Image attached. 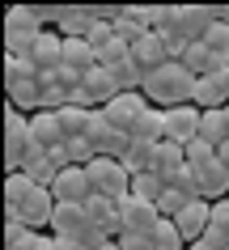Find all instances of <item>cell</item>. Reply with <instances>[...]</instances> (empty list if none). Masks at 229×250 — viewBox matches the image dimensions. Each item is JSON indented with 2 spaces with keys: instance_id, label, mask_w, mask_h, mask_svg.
Masks as SVG:
<instances>
[{
  "instance_id": "obj_34",
  "label": "cell",
  "mask_w": 229,
  "mask_h": 250,
  "mask_svg": "<svg viewBox=\"0 0 229 250\" xmlns=\"http://www.w3.org/2000/svg\"><path fill=\"white\" fill-rule=\"evenodd\" d=\"M119 250H153V246H148V237H136V233H123V237H119Z\"/></svg>"
},
{
  "instance_id": "obj_26",
  "label": "cell",
  "mask_w": 229,
  "mask_h": 250,
  "mask_svg": "<svg viewBox=\"0 0 229 250\" xmlns=\"http://www.w3.org/2000/svg\"><path fill=\"white\" fill-rule=\"evenodd\" d=\"M153 153H157V145H136L132 140V148L123 153V170L132 174V178H140V174H153Z\"/></svg>"
},
{
  "instance_id": "obj_38",
  "label": "cell",
  "mask_w": 229,
  "mask_h": 250,
  "mask_svg": "<svg viewBox=\"0 0 229 250\" xmlns=\"http://www.w3.org/2000/svg\"><path fill=\"white\" fill-rule=\"evenodd\" d=\"M187 250H216V246H208V242H195V246H187Z\"/></svg>"
},
{
  "instance_id": "obj_36",
  "label": "cell",
  "mask_w": 229,
  "mask_h": 250,
  "mask_svg": "<svg viewBox=\"0 0 229 250\" xmlns=\"http://www.w3.org/2000/svg\"><path fill=\"white\" fill-rule=\"evenodd\" d=\"M216 157H221V161H225V166H229V140H225V145H221V148H216Z\"/></svg>"
},
{
  "instance_id": "obj_35",
  "label": "cell",
  "mask_w": 229,
  "mask_h": 250,
  "mask_svg": "<svg viewBox=\"0 0 229 250\" xmlns=\"http://www.w3.org/2000/svg\"><path fill=\"white\" fill-rule=\"evenodd\" d=\"M34 250H60V242H55V237H39V246Z\"/></svg>"
},
{
  "instance_id": "obj_41",
  "label": "cell",
  "mask_w": 229,
  "mask_h": 250,
  "mask_svg": "<svg viewBox=\"0 0 229 250\" xmlns=\"http://www.w3.org/2000/svg\"><path fill=\"white\" fill-rule=\"evenodd\" d=\"M225 81H229V68H225Z\"/></svg>"
},
{
  "instance_id": "obj_28",
  "label": "cell",
  "mask_w": 229,
  "mask_h": 250,
  "mask_svg": "<svg viewBox=\"0 0 229 250\" xmlns=\"http://www.w3.org/2000/svg\"><path fill=\"white\" fill-rule=\"evenodd\" d=\"M200 140H208L212 148H221L229 140V132H225V110H204V119H200Z\"/></svg>"
},
{
  "instance_id": "obj_4",
  "label": "cell",
  "mask_w": 229,
  "mask_h": 250,
  "mask_svg": "<svg viewBox=\"0 0 229 250\" xmlns=\"http://www.w3.org/2000/svg\"><path fill=\"white\" fill-rule=\"evenodd\" d=\"M4 212H9V221H21V225H30V229L39 233V229H51L55 195H51V187H30L26 195L17 199L13 208H4Z\"/></svg>"
},
{
  "instance_id": "obj_23",
  "label": "cell",
  "mask_w": 229,
  "mask_h": 250,
  "mask_svg": "<svg viewBox=\"0 0 229 250\" xmlns=\"http://www.w3.org/2000/svg\"><path fill=\"white\" fill-rule=\"evenodd\" d=\"M162 136H166V115H162V106H145V110H140V119L132 123V140H136V145H162Z\"/></svg>"
},
{
  "instance_id": "obj_12",
  "label": "cell",
  "mask_w": 229,
  "mask_h": 250,
  "mask_svg": "<svg viewBox=\"0 0 229 250\" xmlns=\"http://www.w3.org/2000/svg\"><path fill=\"white\" fill-rule=\"evenodd\" d=\"M89 145L98 148V157H123V153L132 148V136H127V132H119V127H110V123H106V115L98 110L94 127H89Z\"/></svg>"
},
{
  "instance_id": "obj_31",
  "label": "cell",
  "mask_w": 229,
  "mask_h": 250,
  "mask_svg": "<svg viewBox=\"0 0 229 250\" xmlns=\"http://www.w3.org/2000/svg\"><path fill=\"white\" fill-rule=\"evenodd\" d=\"M187 204H195V195H187V191H178V187H166V195H162V204H157V212L174 221V216H178L183 208H187Z\"/></svg>"
},
{
  "instance_id": "obj_11",
  "label": "cell",
  "mask_w": 229,
  "mask_h": 250,
  "mask_svg": "<svg viewBox=\"0 0 229 250\" xmlns=\"http://www.w3.org/2000/svg\"><path fill=\"white\" fill-rule=\"evenodd\" d=\"M145 106H153L145 93H119V98H110V102L102 106V115H106L110 127H119V132L132 136V123L140 119V110H145Z\"/></svg>"
},
{
  "instance_id": "obj_21",
  "label": "cell",
  "mask_w": 229,
  "mask_h": 250,
  "mask_svg": "<svg viewBox=\"0 0 229 250\" xmlns=\"http://www.w3.org/2000/svg\"><path fill=\"white\" fill-rule=\"evenodd\" d=\"M85 225H89V212H85V204H55L51 237H60V242H72V237L81 233Z\"/></svg>"
},
{
  "instance_id": "obj_19",
  "label": "cell",
  "mask_w": 229,
  "mask_h": 250,
  "mask_svg": "<svg viewBox=\"0 0 229 250\" xmlns=\"http://www.w3.org/2000/svg\"><path fill=\"white\" fill-rule=\"evenodd\" d=\"M85 212H89V221H94L98 229L110 237V242H119V237H123V216H119V204H115V199H106V195H89Z\"/></svg>"
},
{
  "instance_id": "obj_37",
  "label": "cell",
  "mask_w": 229,
  "mask_h": 250,
  "mask_svg": "<svg viewBox=\"0 0 229 250\" xmlns=\"http://www.w3.org/2000/svg\"><path fill=\"white\" fill-rule=\"evenodd\" d=\"M60 242V237H55ZM60 250H85V246H77V242H60Z\"/></svg>"
},
{
  "instance_id": "obj_39",
  "label": "cell",
  "mask_w": 229,
  "mask_h": 250,
  "mask_svg": "<svg viewBox=\"0 0 229 250\" xmlns=\"http://www.w3.org/2000/svg\"><path fill=\"white\" fill-rule=\"evenodd\" d=\"M102 250H119V242H106V246H102Z\"/></svg>"
},
{
  "instance_id": "obj_13",
  "label": "cell",
  "mask_w": 229,
  "mask_h": 250,
  "mask_svg": "<svg viewBox=\"0 0 229 250\" xmlns=\"http://www.w3.org/2000/svg\"><path fill=\"white\" fill-rule=\"evenodd\" d=\"M174 225H178V233H183V242H187V246L204 242L208 225H212V204H208V199H195V204H187V208L174 216Z\"/></svg>"
},
{
  "instance_id": "obj_25",
  "label": "cell",
  "mask_w": 229,
  "mask_h": 250,
  "mask_svg": "<svg viewBox=\"0 0 229 250\" xmlns=\"http://www.w3.org/2000/svg\"><path fill=\"white\" fill-rule=\"evenodd\" d=\"M204 242H208V246H216V250H229V199L212 204V225H208Z\"/></svg>"
},
{
  "instance_id": "obj_32",
  "label": "cell",
  "mask_w": 229,
  "mask_h": 250,
  "mask_svg": "<svg viewBox=\"0 0 229 250\" xmlns=\"http://www.w3.org/2000/svg\"><path fill=\"white\" fill-rule=\"evenodd\" d=\"M212 157H216V148L208 145V140H191L187 145V170H204Z\"/></svg>"
},
{
  "instance_id": "obj_17",
  "label": "cell",
  "mask_w": 229,
  "mask_h": 250,
  "mask_svg": "<svg viewBox=\"0 0 229 250\" xmlns=\"http://www.w3.org/2000/svg\"><path fill=\"white\" fill-rule=\"evenodd\" d=\"M132 60H136V68L148 77V72H157V68L170 64V47H166V39L157 34V30H148L145 39L132 47Z\"/></svg>"
},
{
  "instance_id": "obj_20",
  "label": "cell",
  "mask_w": 229,
  "mask_h": 250,
  "mask_svg": "<svg viewBox=\"0 0 229 250\" xmlns=\"http://www.w3.org/2000/svg\"><path fill=\"white\" fill-rule=\"evenodd\" d=\"M191 102L200 106V110H225L229 106V81L225 72H208V77L195 81V98Z\"/></svg>"
},
{
  "instance_id": "obj_7",
  "label": "cell",
  "mask_w": 229,
  "mask_h": 250,
  "mask_svg": "<svg viewBox=\"0 0 229 250\" xmlns=\"http://www.w3.org/2000/svg\"><path fill=\"white\" fill-rule=\"evenodd\" d=\"M162 115H166V136H162V140L183 145V148H187L191 140H200V119H204V110H200L195 102L170 106V110H162Z\"/></svg>"
},
{
  "instance_id": "obj_15",
  "label": "cell",
  "mask_w": 229,
  "mask_h": 250,
  "mask_svg": "<svg viewBox=\"0 0 229 250\" xmlns=\"http://www.w3.org/2000/svg\"><path fill=\"white\" fill-rule=\"evenodd\" d=\"M30 140L39 148H47V153H55V148L68 145L64 136V123H60V115L55 110H39V115H30Z\"/></svg>"
},
{
  "instance_id": "obj_24",
  "label": "cell",
  "mask_w": 229,
  "mask_h": 250,
  "mask_svg": "<svg viewBox=\"0 0 229 250\" xmlns=\"http://www.w3.org/2000/svg\"><path fill=\"white\" fill-rule=\"evenodd\" d=\"M178 170H187V148L162 140L157 153H153V174H157V178H170V174H178Z\"/></svg>"
},
{
  "instance_id": "obj_5",
  "label": "cell",
  "mask_w": 229,
  "mask_h": 250,
  "mask_svg": "<svg viewBox=\"0 0 229 250\" xmlns=\"http://www.w3.org/2000/svg\"><path fill=\"white\" fill-rule=\"evenodd\" d=\"M21 60H30V68H34L39 81H51L55 72L64 68V39H60L55 30H42L39 39H34V47H30Z\"/></svg>"
},
{
  "instance_id": "obj_16",
  "label": "cell",
  "mask_w": 229,
  "mask_h": 250,
  "mask_svg": "<svg viewBox=\"0 0 229 250\" xmlns=\"http://www.w3.org/2000/svg\"><path fill=\"white\" fill-rule=\"evenodd\" d=\"M94 4H60V21H55V34L60 39H89L94 30Z\"/></svg>"
},
{
  "instance_id": "obj_6",
  "label": "cell",
  "mask_w": 229,
  "mask_h": 250,
  "mask_svg": "<svg viewBox=\"0 0 229 250\" xmlns=\"http://www.w3.org/2000/svg\"><path fill=\"white\" fill-rule=\"evenodd\" d=\"M30 145H34V140H30V119L9 106V110H4V166H9V174L21 170Z\"/></svg>"
},
{
  "instance_id": "obj_29",
  "label": "cell",
  "mask_w": 229,
  "mask_h": 250,
  "mask_svg": "<svg viewBox=\"0 0 229 250\" xmlns=\"http://www.w3.org/2000/svg\"><path fill=\"white\" fill-rule=\"evenodd\" d=\"M132 195L145 199V204H162L166 178H157V174H140V178H132Z\"/></svg>"
},
{
  "instance_id": "obj_27",
  "label": "cell",
  "mask_w": 229,
  "mask_h": 250,
  "mask_svg": "<svg viewBox=\"0 0 229 250\" xmlns=\"http://www.w3.org/2000/svg\"><path fill=\"white\" fill-rule=\"evenodd\" d=\"M148 246L153 250H187V242H183V233H178V225L170 221V216H162L157 229L148 233Z\"/></svg>"
},
{
  "instance_id": "obj_3",
  "label": "cell",
  "mask_w": 229,
  "mask_h": 250,
  "mask_svg": "<svg viewBox=\"0 0 229 250\" xmlns=\"http://www.w3.org/2000/svg\"><path fill=\"white\" fill-rule=\"evenodd\" d=\"M85 170H89L94 195H106V199H115V204H123V199L132 195V174L123 170L119 157H94Z\"/></svg>"
},
{
  "instance_id": "obj_40",
  "label": "cell",
  "mask_w": 229,
  "mask_h": 250,
  "mask_svg": "<svg viewBox=\"0 0 229 250\" xmlns=\"http://www.w3.org/2000/svg\"><path fill=\"white\" fill-rule=\"evenodd\" d=\"M225 132H229V106H225Z\"/></svg>"
},
{
  "instance_id": "obj_14",
  "label": "cell",
  "mask_w": 229,
  "mask_h": 250,
  "mask_svg": "<svg viewBox=\"0 0 229 250\" xmlns=\"http://www.w3.org/2000/svg\"><path fill=\"white\" fill-rule=\"evenodd\" d=\"M191 174H195V183H200V199H208V204L229 199V166L221 157H212L204 170H191Z\"/></svg>"
},
{
  "instance_id": "obj_2",
  "label": "cell",
  "mask_w": 229,
  "mask_h": 250,
  "mask_svg": "<svg viewBox=\"0 0 229 250\" xmlns=\"http://www.w3.org/2000/svg\"><path fill=\"white\" fill-rule=\"evenodd\" d=\"M42 30L47 26H42V17H39L34 4H13L4 13V47H9V55H26Z\"/></svg>"
},
{
  "instance_id": "obj_8",
  "label": "cell",
  "mask_w": 229,
  "mask_h": 250,
  "mask_svg": "<svg viewBox=\"0 0 229 250\" xmlns=\"http://www.w3.org/2000/svg\"><path fill=\"white\" fill-rule=\"evenodd\" d=\"M212 21H216L212 4H174V21H170V30H174L178 39H187V42H204V34H208Z\"/></svg>"
},
{
  "instance_id": "obj_9",
  "label": "cell",
  "mask_w": 229,
  "mask_h": 250,
  "mask_svg": "<svg viewBox=\"0 0 229 250\" xmlns=\"http://www.w3.org/2000/svg\"><path fill=\"white\" fill-rule=\"evenodd\" d=\"M51 195H55V204H89V195H94L89 170H85V166H68V170H60Z\"/></svg>"
},
{
  "instance_id": "obj_22",
  "label": "cell",
  "mask_w": 229,
  "mask_h": 250,
  "mask_svg": "<svg viewBox=\"0 0 229 250\" xmlns=\"http://www.w3.org/2000/svg\"><path fill=\"white\" fill-rule=\"evenodd\" d=\"M64 68L72 72V77H89L94 68H102L98 64V51L89 47V39H64Z\"/></svg>"
},
{
  "instance_id": "obj_30",
  "label": "cell",
  "mask_w": 229,
  "mask_h": 250,
  "mask_svg": "<svg viewBox=\"0 0 229 250\" xmlns=\"http://www.w3.org/2000/svg\"><path fill=\"white\" fill-rule=\"evenodd\" d=\"M30 77H34L30 60H21V55H4V89H17V85H26Z\"/></svg>"
},
{
  "instance_id": "obj_18",
  "label": "cell",
  "mask_w": 229,
  "mask_h": 250,
  "mask_svg": "<svg viewBox=\"0 0 229 250\" xmlns=\"http://www.w3.org/2000/svg\"><path fill=\"white\" fill-rule=\"evenodd\" d=\"M17 174H26L34 187H55V178H60V161H55L47 148L30 145V153H26V161H21V170H17Z\"/></svg>"
},
{
  "instance_id": "obj_33",
  "label": "cell",
  "mask_w": 229,
  "mask_h": 250,
  "mask_svg": "<svg viewBox=\"0 0 229 250\" xmlns=\"http://www.w3.org/2000/svg\"><path fill=\"white\" fill-rule=\"evenodd\" d=\"M30 187H34V183H30L26 174H9V178H4V208H13V204L26 195Z\"/></svg>"
},
{
  "instance_id": "obj_10",
  "label": "cell",
  "mask_w": 229,
  "mask_h": 250,
  "mask_svg": "<svg viewBox=\"0 0 229 250\" xmlns=\"http://www.w3.org/2000/svg\"><path fill=\"white\" fill-rule=\"evenodd\" d=\"M119 216H123V233H136V237H148L157 229V221H162L157 204H145V199H136V195H127L119 204Z\"/></svg>"
},
{
  "instance_id": "obj_1",
  "label": "cell",
  "mask_w": 229,
  "mask_h": 250,
  "mask_svg": "<svg viewBox=\"0 0 229 250\" xmlns=\"http://www.w3.org/2000/svg\"><path fill=\"white\" fill-rule=\"evenodd\" d=\"M195 81H200V77H191L178 60H170L166 68H157V72H148V77H145V89H140V93H145L153 106L170 110V106H187L191 98H195Z\"/></svg>"
}]
</instances>
